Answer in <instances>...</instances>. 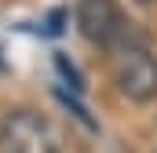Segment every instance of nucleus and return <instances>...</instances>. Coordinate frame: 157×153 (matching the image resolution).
I'll return each mask as SVG.
<instances>
[{
	"mask_svg": "<svg viewBox=\"0 0 157 153\" xmlns=\"http://www.w3.org/2000/svg\"><path fill=\"white\" fill-rule=\"evenodd\" d=\"M0 153H62V139L44 113L7 110L0 117Z\"/></svg>",
	"mask_w": 157,
	"mask_h": 153,
	"instance_id": "f257e3e1",
	"label": "nucleus"
},
{
	"mask_svg": "<svg viewBox=\"0 0 157 153\" xmlns=\"http://www.w3.org/2000/svg\"><path fill=\"white\" fill-rule=\"evenodd\" d=\"M77 26L84 40L99 47H121V44H139L143 37H132V22L121 15L113 0H80L77 4Z\"/></svg>",
	"mask_w": 157,
	"mask_h": 153,
	"instance_id": "7ed1b4c3",
	"label": "nucleus"
},
{
	"mask_svg": "<svg viewBox=\"0 0 157 153\" xmlns=\"http://www.w3.org/2000/svg\"><path fill=\"white\" fill-rule=\"evenodd\" d=\"M113 80L121 95L132 102H154L157 99V58L146 51V44H121L113 47Z\"/></svg>",
	"mask_w": 157,
	"mask_h": 153,
	"instance_id": "f03ea898",
	"label": "nucleus"
}]
</instances>
